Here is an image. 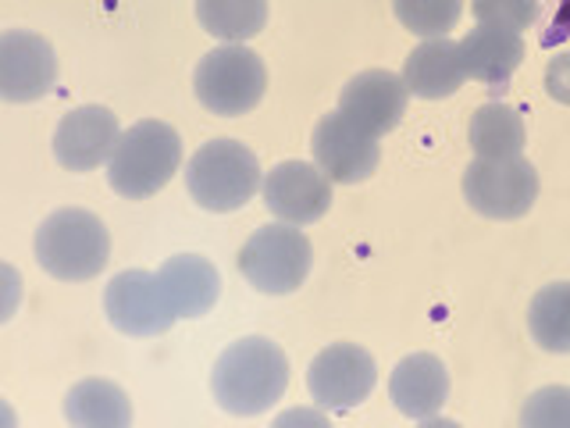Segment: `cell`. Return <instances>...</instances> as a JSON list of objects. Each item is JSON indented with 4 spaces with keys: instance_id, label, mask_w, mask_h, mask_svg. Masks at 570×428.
<instances>
[{
    "instance_id": "cell-1",
    "label": "cell",
    "mask_w": 570,
    "mask_h": 428,
    "mask_svg": "<svg viewBox=\"0 0 570 428\" xmlns=\"http://www.w3.org/2000/svg\"><path fill=\"white\" fill-rule=\"evenodd\" d=\"M285 386H289V361L272 343V339L249 335L232 343L210 374L214 400L228 415H261V410L275 407L282 400Z\"/></svg>"
},
{
    "instance_id": "cell-2",
    "label": "cell",
    "mask_w": 570,
    "mask_h": 428,
    "mask_svg": "<svg viewBox=\"0 0 570 428\" xmlns=\"http://www.w3.org/2000/svg\"><path fill=\"white\" fill-rule=\"evenodd\" d=\"M183 160V139L165 121H136L121 133L118 147L107 160V183L125 201H147L171 183Z\"/></svg>"
},
{
    "instance_id": "cell-3",
    "label": "cell",
    "mask_w": 570,
    "mask_h": 428,
    "mask_svg": "<svg viewBox=\"0 0 570 428\" xmlns=\"http://www.w3.org/2000/svg\"><path fill=\"white\" fill-rule=\"evenodd\" d=\"M111 257V236L97 214L65 207L36 232V261L47 275L61 282L97 279Z\"/></svg>"
},
{
    "instance_id": "cell-4",
    "label": "cell",
    "mask_w": 570,
    "mask_h": 428,
    "mask_svg": "<svg viewBox=\"0 0 570 428\" xmlns=\"http://www.w3.org/2000/svg\"><path fill=\"white\" fill-rule=\"evenodd\" d=\"M186 186L193 201L207 211H243L261 186L257 154L236 139H210L193 154L186 168Z\"/></svg>"
},
{
    "instance_id": "cell-5",
    "label": "cell",
    "mask_w": 570,
    "mask_h": 428,
    "mask_svg": "<svg viewBox=\"0 0 570 428\" xmlns=\"http://www.w3.org/2000/svg\"><path fill=\"white\" fill-rule=\"evenodd\" d=\"M314 250L293 222H275L257 228L239 250V272L261 293L285 296L296 293L311 275Z\"/></svg>"
},
{
    "instance_id": "cell-6",
    "label": "cell",
    "mask_w": 570,
    "mask_h": 428,
    "mask_svg": "<svg viewBox=\"0 0 570 428\" xmlns=\"http://www.w3.org/2000/svg\"><path fill=\"white\" fill-rule=\"evenodd\" d=\"M193 82H196V97H200V104L210 115L236 118L254 111L261 104L267 71L254 50H246L239 43H225L204 54L200 65H196Z\"/></svg>"
},
{
    "instance_id": "cell-7",
    "label": "cell",
    "mask_w": 570,
    "mask_h": 428,
    "mask_svg": "<svg viewBox=\"0 0 570 428\" xmlns=\"http://www.w3.org/2000/svg\"><path fill=\"white\" fill-rule=\"evenodd\" d=\"M463 196L485 218L495 222L521 218V214L531 211L534 196H539V172L524 157H503V160L474 157V165L463 172Z\"/></svg>"
},
{
    "instance_id": "cell-8",
    "label": "cell",
    "mask_w": 570,
    "mask_h": 428,
    "mask_svg": "<svg viewBox=\"0 0 570 428\" xmlns=\"http://www.w3.org/2000/svg\"><path fill=\"white\" fill-rule=\"evenodd\" d=\"M104 311L107 321L125 332V335H160L168 332L178 314L171 308V300L165 293V282L157 272H121L104 293Z\"/></svg>"
},
{
    "instance_id": "cell-9",
    "label": "cell",
    "mask_w": 570,
    "mask_h": 428,
    "mask_svg": "<svg viewBox=\"0 0 570 428\" xmlns=\"http://www.w3.org/2000/svg\"><path fill=\"white\" fill-rule=\"evenodd\" d=\"M311 150L317 168L325 172L332 183H364L371 178V172L379 168V136L364 133L361 125H353L343 111L325 115L317 121L314 139H311Z\"/></svg>"
},
{
    "instance_id": "cell-10",
    "label": "cell",
    "mask_w": 570,
    "mask_h": 428,
    "mask_svg": "<svg viewBox=\"0 0 570 428\" xmlns=\"http://www.w3.org/2000/svg\"><path fill=\"white\" fill-rule=\"evenodd\" d=\"M307 389L317 407L350 410L361 407L374 389V357L353 343H335L314 357Z\"/></svg>"
},
{
    "instance_id": "cell-11",
    "label": "cell",
    "mask_w": 570,
    "mask_h": 428,
    "mask_svg": "<svg viewBox=\"0 0 570 428\" xmlns=\"http://www.w3.org/2000/svg\"><path fill=\"white\" fill-rule=\"evenodd\" d=\"M58 82V58L43 36L8 29L0 36V97L29 104L47 97Z\"/></svg>"
},
{
    "instance_id": "cell-12",
    "label": "cell",
    "mask_w": 570,
    "mask_h": 428,
    "mask_svg": "<svg viewBox=\"0 0 570 428\" xmlns=\"http://www.w3.org/2000/svg\"><path fill=\"white\" fill-rule=\"evenodd\" d=\"M264 204L282 222L311 225L332 207V178L307 160H285L264 178Z\"/></svg>"
},
{
    "instance_id": "cell-13",
    "label": "cell",
    "mask_w": 570,
    "mask_h": 428,
    "mask_svg": "<svg viewBox=\"0 0 570 428\" xmlns=\"http://www.w3.org/2000/svg\"><path fill=\"white\" fill-rule=\"evenodd\" d=\"M406 97L410 89L396 76V71L385 68H371L353 76L343 86V97H338V111H343L353 125H361L371 136H385L400 125L406 111Z\"/></svg>"
},
{
    "instance_id": "cell-14",
    "label": "cell",
    "mask_w": 570,
    "mask_h": 428,
    "mask_svg": "<svg viewBox=\"0 0 570 428\" xmlns=\"http://www.w3.org/2000/svg\"><path fill=\"white\" fill-rule=\"evenodd\" d=\"M118 139V118L100 104H86L65 115V121L58 125L53 154L68 172H94L104 160H111Z\"/></svg>"
},
{
    "instance_id": "cell-15",
    "label": "cell",
    "mask_w": 570,
    "mask_h": 428,
    "mask_svg": "<svg viewBox=\"0 0 570 428\" xmlns=\"http://www.w3.org/2000/svg\"><path fill=\"white\" fill-rule=\"evenodd\" d=\"M389 397L400 415L414 421H435L450 397V371L435 353H410L389 379Z\"/></svg>"
},
{
    "instance_id": "cell-16",
    "label": "cell",
    "mask_w": 570,
    "mask_h": 428,
    "mask_svg": "<svg viewBox=\"0 0 570 428\" xmlns=\"http://www.w3.org/2000/svg\"><path fill=\"white\" fill-rule=\"evenodd\" d=\"M460 54H463V65H468V76L485 82L495 94H503L507 82L513 79V71L524 61V40H521V32H513V29L478 26L468 40L460 43Z\"/></svg>"
},
{
    "instance_id": "cell-17",
    "label": "cell",
    "mask_w": 570,
    "mask_h": 428,
    "mask_svg": "<svg viewBox=\"0 0 570 428\" xmlns=\"http://www.w3.org/2000/svg\"><path fill=\"white\" fill-rule=\"evenodd\" d=\"M403 82L414 97L424 100H442V97H453L456 89L468 82V65H463V54L460 43L453 40H435L421 43L414 54L406 58L403 68Z\"/></svg>"
},
{
    "instance_id": "cell-18",
    "label": "cell",
    "mask_w": 570,
    "mask_h": 428,
    "mask_svg": "<svg viewBox=\"0 0 570 428\" xmlns=\"http://www.w3.org/2000/svg\"><path fill=\"white\" fill-rule=\"evenodd\" d=\"M178 318H204L222 296V275L207 257L178 254L157 268Z\"/></svg>"
},
{
    "instance_id": "cell-19",
    "label": "cell",
    "mask_w": 570,
    "mask_h": 428,
    "mask_svg": "<svg viewBox=\"0 0 570 428\" xmlns=\"http://www.w3.org/2000/svg\"><path fill=\"white\" fill-rule=\"evenodd\" d=\"M65 415L79 428H129L132 425V407L129 397L104 379H86L68 389L65 397Z\"/></svg>"
},
{
    "instance_id": "cell-20",
    "label": "cell",
    "mask_w": 570,
    "mask_h": 428,
    "mask_svg": "<svg viewBox=\"0 0 570 428\" xmlns=\"http://www.w3.org/2000/svg\"><path fill=\"white\" fill-rule=\"evenodd\" d=\"M471 147L485 160L521 157L524 150V121L507 104H485L471 118Z\"/></svg>"
},
{
    "instance_id": "cell-21",
    "label": "cell",
    "mask_w": 570,
    "mask_h": 428,
    "mask_svg": "<svg viewBox=\"0 0 570 428\" xmlns=\"http://www.w3.org/2000/svg\"><path fill=\"white\" fill-rule=\"evenodd\" d=\"M200 26L225 43H243L267 22V0H196Z\"/></svg>"
},
{
    "instance_id": "cell-22",
    "label": "cell",
    "mask_w": 570,
    "mask_h": 428,
    "mask_svg": "<svg viewBox=\"0 0 570 428\" xmlns=\"http://www.w3.org/2000/svg\"><path fill=\"white\" fill-rule=\"evenodd\" d=\"M528 329L542 350L570 353V282H552L542 293H534Z\"/></svg>"
},
{
    "instance_id": "cell-23",
    "label": "cell",
    "mask_w": 570,
    "mask_h": 428,
    "mask_svg": "<svg viewBox=\"0 0 570 428\" xmlns=\"http://www.w3.org/2000/svg\"><path fill=\"white\" fill-rule=\"evenodd\" d=\"M392 4H396V18L403 29L424 36V40H435V36L456 29L463 11L460 0H392Z\"/></svg>"
},
{
    "instance_id": "cell-24",
    "label": "cell",
    "mask_w": 570,
    "mask_h": 428,
    "mask_svg": "<svg viewBox=\"0 0 570 428\" xmlns=\"http://www.w3.org/2000/svg\"><path fill=\"white\" fill-rule=\"evenodd\" d=\"M471 11L478 18V26H499L524 32L539 22V0H471Z\"/></svg>"
},
{
    "instance_id": "cell-25",
    "label": "cell",
    "mask_w": 570,
    "mask_h": 428,
    "mask_svg": "<svg viewBox=\"0 0 570 428\" xmlns=\"http://www.w3.org/2000/svg\"><path fill=\"white\" fill-rule=\"evenodd\" d=\"M521 425L528 428H570V389L549 386L528 400Z\"/></svg>"
},
{
    "instance_id": "cell-26",
    "label": "cell",
    "mask_w": 570,
    "mask_h": 428,
    "mask_svg": "<svg viewBox=\"0 0 570 428\" xmlns=\"http://www.w3.org/2000/svg\"><path fill=\"white\" fill-rule=\"evenodd\" d=\"M570 36V0H552V14L542 22V47H557Z\"/></svg>"
},
{
    "instance_id": "cell-27",
    "label": "cell",
    "mask_w": 570,
    "mask_h": 428,
    "mask_svg": "<svg viewBox=\"0 0 570 428\" xmlns=\"http://www.w3.org/2000/svg\"><path fill=\"white\" fill-rule=\"evenodd\" d=\"M546 89L552 100L570 104V54H557L546 68Z\"/></svg>"
}]
</instances>
